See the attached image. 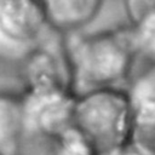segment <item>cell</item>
Wrapping results in <instances>:
<instances>
[{"instance_id": "6da1fadb", "label": "cell", "mask_w": 155, "mask_h": 155, "mask_svg": "<svg viewBox=\"0 0 155 155\" xmlns=\"http://www.w3.org/2000/svg\"><path fill=\"white\" fill-rule=\"evenodd\" d=\"M64 51L75 94L98 88H126L138 59L128 25L64 34Z\"/></svg>"}, {"instance_id": "277c9868", "label": "cell", "mask_w": 155, "mask_h": 155, "mask_svg": "<svg viewBox=\"0 0 155 155\" xmlns=\"http://www.w3.org/2000/svg\"><path fill=\"white\" fill-rule=\"evenodd\" d=\"M27 138L53 140L73 126L76 94L69 87H23Z\"/></svg>"}, {"instance_id": "52a82bcc", "label": "cell", "mask_w": 155, "mask_h": 155, "mask_svg": "<svg viewBox=\"0 0 155 155\" xmlns=\"http://www.w3.org/2000/svg\"><path fill=\"white\" fill-rule=\"evenodd\" d=\"M25 139L21 92L0 91V155H19Z\"/></svg>"}, {"instance_id": "8992f818", "label": "cell", "mask_w": 155, "mask_h": 155, "mask_svg": "<svg viewBox=\"0 0 155 155\" xmlns=\"http://www.w3.org/2000/svg\"><path fill=\"white\" fill-rule=\"evenodd\" d=\"M54 30L69 34L81 30L99 13L103 0H38Z\"/></svg>"}, {"instance_id": "7a4b0ae2", "label": "cell", "mask_w": 155, "mask_h": 155, "mask_svg": "<svg viewBox=\"0 0 155 155\" xmlns=\"http://www.w3.org/2000/svg\"><path fill=\"white\" fill-rule=\"evenodd\" d=\"M133 109L126 88L76 94L73 127L94 155H114L131 142Z\"/></svg>"}, {"instance_id": "8fae6325", "label": "cell", "mask_w": 155, "mask_h": 155, "mask_svg": "<svg viewBox=\"0 0 155 155\" xmlns=\"http://www.w3.org/2000/svg\"><path fill=\"white\" fill-rule=\"evenodd\" d=\"M114 155H154V154H151L147 149L142 148L140 145H138L133 142H130L127 145H125L122 149H120Z\"/></svg>"}, {"instance_id": "30bf717a", "label": "cell", "mask_w": 155, "mask_h": 155, "mask_svg": "<svg viewBox=\"0 0 155 155\" xmlns=\"http://www.w3.org/2000/svg\"><path fill=\"white\" fill-rule=\"evenodd\" d=\"M126 12L130 22L137 19L145 12L155 8V0H125Z\"/></svg>"}, {"instance_id": "ba28073f", "label": "cell", "mask_w": 155, "mask_h": 155, "mask_svg": "<svg viewBox=\"0 0 155 155\" xmlns=\"http://www.w3.org/2000/svg\"><path fill=\"white\" fill-rule=\"evenodd\" d=\"M133 109L131 142L155 155V98L131 102Z\"/></svg>"}, {"instance_id": "9c48e42d", "label": "cell", "mask_w": 155, "mask_h": 155, "mask_svg": "<svg viewBox=\"0 0 155 155\" xmlns=\"http://www.w3.org/2000/svg\"><path fill=\"white\" fill-rule=\"evenodd\" d=\"M138 58L155 63V8L128 24Z\"/></svg>"}, {"instance_id": "5b68a950", "label": "cell", "mask_w": 155, "mask_h": 155, "mask_svg": "<svg viewBox=\"0 0 155 155\" xmlns=\"http://www.w3.org/2000/svg\"><path fill=\"white\" fill-rule=\"evenodd\" d=\"M23 87H70L64 34L53 30L19 65Z\"/></svg>"}, {"instance_id": "3957f363", "label": "cell", "mask_w": 155, "mask_h": 155, "mask_svg": "<svg viewBox=\"0 0 155 155\" xmlns=\"http://www.w3.org/2000/svg\"><path fill=\"white\" fill-rule=\"evenodd\" d=\"M53 30L38 0H0V64L18 67Z\"/></svg>"}]
</instances>
